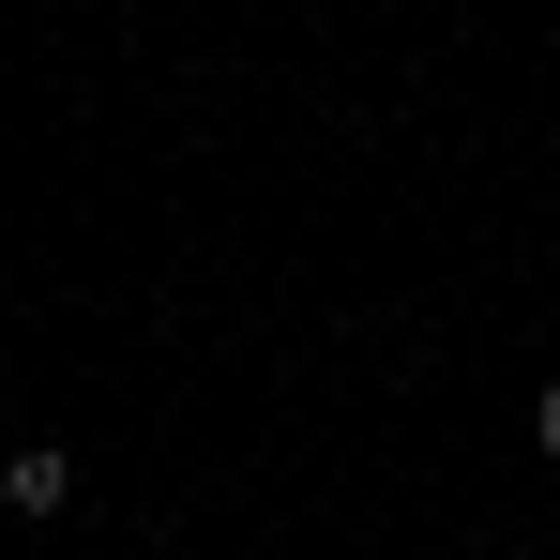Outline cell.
<instances>
[{"label": "cell", "instance_id": "6da1fadb", "mask_svg": "<svg viewBox=\"0 0 560 560\" xmlns=\"http://www.w3.org/2000/svg\"><path fill=\"white\" fill-rule=\"evenodd\" d=\"M0 500H15V515H61V500H77V455H61V440H15V455H0Z\"/></svg>", "mask_w": 560, "mask_h": 560}, {"label": "cell", "instance_id": "7a4b0ae2", "mask_svg": "<svg viewBox=\"0 0 560 560\" xmlns=\"http://www.w3.org/2000/svg\"><path fill=\"white\" fill-rule=\"evenodd\" d=\"M530 440H546V455H560V378H546V394H530Z\"/></svg>", "mask_w": 560, "mask_h": 560}]
</instances>
